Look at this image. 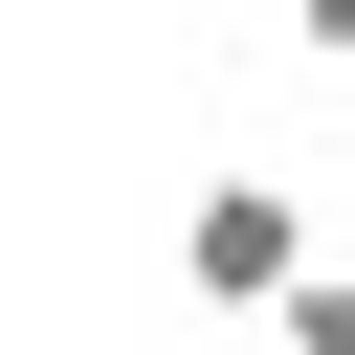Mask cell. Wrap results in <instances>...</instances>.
Wrapping results in <instances>:
<instances>
[{
  "instance_id": "6da1fadb",
  "label": "cell",
  "mask_w": 355,
  "mask_h": 355,
  "mask_svg": "<svg viewBox=\"0 0 355 355\" xmlns=\"http://www.w3.org/2000/svg\"><path fill=\"white\" fill-rule=\"evenodd\" d=\"M311 266H333V244H311L288 178H200V200H178V288H200V311H266V333H288Z\"/></svg>"
},
{
  "instance_id": "7a4b0ae2",
  "label": "cell",
  "mask_w": 355,
  "mask_h": 355,
  "mask_svg": "<svg viewBox=\"0 0 355 355\" xmlns=\"http://www.w3.org/2000/svg\"><path fill=\"white\" fill-rule=\"evenodd\" d=\"M266 355H355V266H311V288H288V333H266Z\"/></svg>"
}]
</instances>
